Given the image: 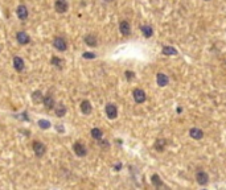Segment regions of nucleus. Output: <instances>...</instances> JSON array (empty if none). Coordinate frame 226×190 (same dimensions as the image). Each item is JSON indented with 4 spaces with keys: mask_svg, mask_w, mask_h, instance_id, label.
Here are the masks:
<instances>
[{
    "mask_svg": "<svg viewBox=\"0 0 226 190\" xmlns=\"http://www.w3.org/2000/svg\"><path fill=\"white\" fill-rule=\"evenodd\" d=\"M161 52H163V54H165V56H175V54H177V50L172 46H164Z\"/></svg>",
    "mask_w": 226,
    "mask_h": 190,
    "instance_id": "nucleus-19",
    "label": "nucleus"
},
{
    "mask_svg": "<svg viewBox=\"0 0 226 190\" xmlns=\"http://www.w3.org/2000/svg\"><path fill=\"white\" fill-rule=\"evenodd\" d=\"M120 168H122V164H117V165H115V170H120Z\"/></svg>",
    "mask_w": 226,
    "mask_h": 190,
    "instance_id": "nucleus-28",
    "label": "nucleus"
},
{
    "mask_svg": "<svg viewBox=\"0 0 226 190\" xmlns=\"http://www.w3.org/2000/svg\"><path fill=\"white\" fill-rule=\"evenodd\" d=\"M132 95H134V99H135L136 103H143L145 100V93L142 88H135Z\"/></svg>",
    "mask_w": 226,
    "mask_h": 190,
    "instance_id": "nucleus-4",
    "label": "nucleus"
},
{
    "mask_svg": "<svg viewBox=\"0 0 226 190\" xmlns=\"http://www.w3.org/2000/svg\"><path fill=\"white\" fill-rule=\"evenodd\" d=\"M38 125L42 128V130H48V128L50 127V123L48 120H44V119H41V120H38Z\"/></svg>",
    "mask_w": 226,
    "mask_h": 190,
    "instance_id": "nucleus-25",
    "label": "nucleus"
},
{
    "mask_svg": "<svg viewBox=\"0 0 226 190\" xmlns=\"http://www.w3.org/2000/svg\"><path fill=\"white\" fill-rule=\"evenodd\" d=\"M196 181L200 185H206L208 181H209V176L204 170H198L196 173Z\"/></svg>",
    "mask_w": 226,
    "mask_h": 190,
    "instance_id": "nucleus-3",
    "label": "nucleus"
},
{
    "mask_svg": "<svg viewBox=\"0 0 226 190\" xmlns=\"http://www.w3.org/2000/svg\"><path fill=\"white\" fill-rule=\"evenodd\" d=\"M53 46L56 48L57 50H61V52H64V50H66V49H68L66 41L62 37H56V38H54L53 40Z\"/></svg>",
    "mask_w": 226,
    "mask_h": 190,
    "instance_id": "nucleus-1",
    "label": "nucleus"
},
{
    "mask_svg": "<svg viewBox=\"0 0 226 190\" xmlns=\"http://www.w3.org/2000/svg\"><path fill=\"white\" fill-rule=\"evenodd\" d=\"M119 30L123 36H128L131 33V27L128 24V21H122L120 25H119Z\"/></svg>",
    "mask_w": 226,
    "mask_h": 190,
    "instance_id": "nucleus-9",
    "label": "nucleus"
},
{
    "mask_svg": "<svg viewBox=\"0 0 226 190\" xmlns=\"http://www.w3.org/2000/svg\"><path fill=\"white\" fill-rule=\"evenodd\" d=\"M33 151H35L36 156H38V157H41L42 155L45 153V145L42 143L40 141H33Z\"/></svg>",
    "mask_w": 226,
    "mask_h": 190,
    "instance_id": "nucleus-7",
    "label": "nucleus"
},
{
    "mask_svg": "<svg viewBox=\"0 0 226 190\" xmlns=\"http://www.w3.org/2000/svg\"><path fill=\"white\" fill-rule=\"evenodd\" d=\"M52 63H53L54 66H57V67H62V65H64V61L61 60V58H58V57H52V61H50Z\"/></svg>",
    "mask_w": 226,
    "mask_h": 190,
    "instance_id": "nucleus-23",
    "label": "nucleus"
},
{
    "mask_svg": "<svg viewBox=\"0 0 226 190\" xmlns=\"http://www.w3.org/2000/svg\"><path fill=\"white\" fill-rule=\"evenodd\" d=\"M106 114H107V118L109 119H115L118 116L117 106L112 105V103H109V105L106 106Z\"/></svg>",
    "mask_w": 226,
    "mask_h": 190,
    "instance_id": "nucleus-2",
    "label": "nucleus"
},
{
    "mask_svg": "<svg viewBox=\"0 0 226 190\" xmlns=\"http://www.w3.org/2000/svg\"><path fill=\"white\" fill-rule=\"evenodd\" d=\"M54 111H56V115L58 116V118H62V116L66 114V107L64 106L62 103H60V105L54 106Z\"/></svg>",
    "mask_w": 226,
    "mask_h": 190,
    "instance_id": "nucleus-15",
    "label": "nucleus"
},
{
    "mask_svg": "<svg viewBox=\"0 0 226 190\" xmlns=\"http://www.w3.org/2000/svg\"><path fill=\"white\" fill-rule=\"evenodd\" d=\"M189 135H191L192 139H196V140H201L204 137V132L200 128H192V130L189 131Z\"/></svg>",
    "mask_w": 226,
    "mask_h": 190,
    "instance_id": "nucleus-11",
    "label": "nucleus"
},
{
    "mask_svg": "<svg viewBox=\"0 0 226 190\" xmlns=\"http://www.w3.org/2000/svg\"><path fill=\"white\" fill-rule=\"evenodd\" d=\"M42 102H44V106L47 107L48 110H50V108H53L54 107V99H53V96H52L50 94H48L47 96H44V100H42Z\"/></svg>",
    "mask_w": 226,
    "mask_h": 190,
    "instance_id": "nucleus-14",
    "label": "nucleus"
},
{
    "mask_svg": "<svg viewBox=\"0 0 226 190\" xmlns=\"http://www.w3.org/2000/svg\"><path fill=\"white\" fill-rule=\"evenodd\" d=\"M140 29H142V32H143V35H144V37H147V38L151 37L152 33H154V30H152V27H149V25H143V27H140Z\"/></svg>",
    "mask_w": 226,
    "mask_h": 190,
    "instance_id": "nucleus-17",
    "label": "nucleus"
},
{
    "mask_svg": "<svg viewBox=\"0 0 226 190\" xmlns=\"http://www.w3.org/2000/svg\"><path fill=\"white\" fill-rule=\"evenodd\" d=\"M85 42L89 45V46H95L97 45V37L93 35H87L86 37H85Z\"/></svg>",
    "mask_w": 226,
    "mask_h": 190,
    "instance_id": "nucleus-18",
    "label": "nucleus"
},
{
    "mask_svg": "<svg viewBox=\"0 0 226 190\" xmlns=\"http://www.w3.org/2000/svg\"><path fill=\"white\" fill-rule=\"evenodd\" d=\"M206 1H209V0H206Z\"/></svg>",
    "mask_w": 226,
    "mask_h": 190,
    "instance_id": "nucleus-29",
    "label": "nucleus"
},
{
    "mask_svg": "<svg viewBox=\"0 0 226 190\" xmlns=\"http://www.w3.org/2000/svg\"><path fill=\"white\" fill-rule=\"evenodd\" d=\"M165 144H167V141H165V140H163V139H159L155 143V148H156V151L161 152V151H164V148H165Z\"/></svg>",
    "mask_w": 226,
    "mask_h": 190,
    "instance_id": "nucleus-20",
    "label": "nucleus"
},
{
    "mask_svg": "<svg viewBox=\"0 0 226 190\" xmlns=\"http://www.w3.org/2000/svg\"><path fill=\"white\" fill-rule=\"evenodd\" d=\"M17 16H19L20 20H27V17H28V10H27L25 5H19V8H17Z\"/></svg>",
    "mask_w": 226,
    "mask_h": 190,
    "instance_id": "nucleus-12",
    "label": "nucleus"
},
{
    "mask_svg": "<svg viewBox=\"0 0 226 190\" xmlns=\"http://www.w3.org/2000/svg\"><path fill=\"white\" fill-rule=\"evenodd\" d=\"M13 66H15V69H16L17 71H23L24 67H25L23 58H20V57H15V58H13Z\"/></svg>",
    "mask_w": 226,
    "mask_h": 190,
    "instance_id": "nucleus-13",
    "label": "nucleus"
},
{
    "mask_svg": "<svg viewBox=\"0 0 226 190\" xmlns=\"http://www.w3.org/2000/svg\"><path fill=\"white\" fill-rule=\"evenodd\" d=\"M83 58H95V54L94 53H90V52H87V53H83Z\"/></svg>",
    "mask_w": 226,
    "mask_h": 190,
    "instance_id": "nucleus-27",
    "label": "nucleus"
},
{
    "mask_svg": "<svg viewBox=\"0 0 226 190\" xmlns=\"http://www.w3.org/2000/svg\"><path fill=\"white\" fill-rule=\"evenodd\" d=\"M151 180H152V183H154V185L156 186V188H160V186H163V182L160 181V178H159L157 174H154Z\"/></svg>",
    "mask_w": 226,
    "mask_h": 190,
    "instance_id": "nucleus-24",
    "label": "nucleus"
},
{
    "mask_svg": "<svg viewBox=\"0 0 226 190\" xmlns=\"http://www.w3.org/2000/svg\"><path fill=\"white\" fill-rule=\"evenodd\" d=\"M16 38H17V41H19L21 45H27L30 41L28 33H25V32H19L17 33V36H16Z\"/></svg>",
    "mask_w": 226,
    "mask_h": 190,
    "instance_id": "nucleus-10",
    "label": "nucleus"
},
{
    "mask_svg": "<svg viewBox=\"0 0 226 190\" xmlns=\"http://www.w3.org/2000/svg\"><path fill=\"white\" fill-rule=\"evenodd\" d=\"M68 3H66V0H57L56 4H54V8H56V11L58 12V13H65L66 11H68Z\"/></svg>",
    "mask_w": 226,
    "mask_h": 190,
    "instance_id": "nucleus-5",
    "label": "nucleus"
},
{
    "mask_svg": "<svg viewBox=\"0 0 226 190\" xmlns=\"http://www.w3.org/2000/svg\"><path fill=\"white\" fill-rule=\"evenodd\" d=\"M73 149H74L75 155L79 156V157H83V156H86V153H87L85 145L83 144H81V143H75L74 145H73Z\"/></svg>",
    "mask_w": 226,
    "mask_h": 190,
    "instance_id": "nucleus-6",
    "label": "nucleus"
},
{
    "mask_svg": "<svg viewBox=\"0 0 226 190\" xmlns=\"http://www.w3.org/2000/svg\"><path fill=\"white\" fill-rule=\"evenodd\" d=\"M126 77H127V79H128V81H131V79H134V78H135V74H134L132 71H126Z\"/></svg>",
    "mask_w": 226,
    "mask_h": 190,
    "instance_id": "nucleus-26",
    "label": "nucleus"
},
{
    "mask_svg": "<svg viewBox=\"0 0 226 190\" xmlns=\"http://www.w3.org/2000/svg\"><path fill=\"white\" fill-rule=\"evenodd\" d=\"M81 111L83 112L85 115H89L91 112V105L89 100H83V102L81 103Z\"/></svg>",
    "mask_w": 226,
    "mask_h": 190,
    "instance_id": "nucleus-16",
    "label": "nucleus"
},
{
    "mask_svg": "<svg viewBox=\"0 0 226 190\" xmlns=\"http://www.w3.org/2000/svg\"><path fill=\"white\" fill-rule=\"evenodd\" d=\"M156 81H157V85L160 86V87H164V86L168 85V82H169V79H168V77L165 74H163V73H157L156 75Z\"/></svg>",
    "mask_w": 226,
    "mask_h": 190,
    "instance_id": "nucleus-8",
    "label": "nucleus"
},
{
    "mask_svg": "<svg viewBox=\"0 0 226 190\" xmlns=\"http://www.w3.org/2000/svg\"><path fill=\"white\" fill-rule=\"evenodd\" d=\"M91 136H93L95 140H100L103 136V132L99 130V128H93V130H91Z\"/></svg>",
    "mask_w": 226,
    "mask_h": 190,
    "instance_id": "nucleus-21",
    "label": "nucleus"
},
{
    "mask_svg": "<svg viewBox=\"0 0 226 190\" xmlns=\"http://www.w3.org/2000/svg\"><path fill=\"white\" fill-rule=\"evenodd\" d=\"M32 99L35 103H41V100H44V96H42L41 91H35L32 94Z\"/></svg>",
    "mask_w": 226,
    "mask_h": 190,
    "instance_id": "nucleus-22",
    "label": "nucleus"
}]
</instances>
